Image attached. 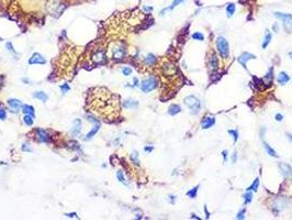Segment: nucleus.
<instances>
[{"label": "nucleus", "mask_w": 292, "mask_h": 220, "mask_svg": "<svg viewBox=\"0 0 292 220\" xmlns=\"http://www.w3.org/2000/svg\"><path fill=\"white\" fill-rule=\"evenodd\" d=\"M279 171L281 172V174L283 175V177H291L292 176V167L289 164H285V163H280L279 164Z\"/></svg>", "instance_id": "10"}, {"label": "nucleus", "mask_w": 292, "mask_h": 220, "mask_svg": "<svg viewBox=\"0 0 292 220\" xmlns=\"http://www.w3.org/2000/svg\"><path fill=\"white\" fill-rule=\"evenodd\" d=\"M266 78L268 80H271V78H272V68H270L268 72V74H267V76H266Z\"/></svg>", "instance_id": "42"}, {"label": "nucleus", "mask_w": 292, "mask_h": 220, "mask_svg": "<svg viewBox=\"0 0 292 220\" xmlns=\"http://www.w3.org/2000/svg\"><path fill=\"white\" fill-rule=\"evenodd\" d=\"M145 152H152L153 150H154V148L153 146H145Z\"/></svg>", "instance_id": "46"}, {"label": "nucleus", "mask_w": 292, "mask_h": 220, "mask_svg": "<svg viewBox=\"0 0 292 220\" xmlns=\"http://www.w3.org/2000/svg\"><path fill=\"white\" fill-rule=\"evenodd\" d=\"M222 154H223V157H224V161H226L227 160V151H223Z\"/></svg>", "instance_id": "47"}, {"label": "nucleus", "mask_w": 292, "mask_h": 220, "mask_svg": "<svg viewBox=\"0 0 292 220\" xmlns=\"http://www.w3.org/2000/svg\"><path fill=\"white\" fill-rule=\"evenodd\" d=\"M155 62H156V57H155L154 54H148L145 57V63L147 65H153V64H155Z\"/></svg>", "instance_id": "24"}, {"label": "nucleus", "mask_w": 292, "mask_h": 220, "mask_svg": "<svg viewBox=\"0 0 292 220\" xmlns=\"http://www.w3.org/2000/svg\"><path fill=\"white\" fill-rule=\"evenodd\" d=\"M264 148H265V150H266V152L268 153L270 156H273V157H278V154L276 153V151L273 150L272 148H271L270 145L268 144V143H264Z\"/></svg>", "instance_id": "22"}, {"label": "nucleus", "mask_w": 292, "mask_h": 220, "mask_svg": "<svg viewBox=\"0 0 292 220\" xmlns=\"http://www.w3.org/2000/svg\"><path fill=\"white\" fill-rule=\"evenodd\" d=\"M285 204L283 203V200L281 201H276L275 203V209H278V210H281V209L285 208Z\"/></svg>", "instance_id": "35"}, {"label": "nucleus", "mask_w": 292, "mask_h": 220, "mask_svg": "<svg viewBox=\"0 0 292 220\" xmlns=\"http://www.w3.org/2000/svg\"><path fill=\"white\" fill-rule=\"evenodd\" d=\"M184 1H185V0H174L170 7H167V8H165V9H163V10H162V12H160V15H162V16H164V15H165V12H166V11H169V10H172V9H174V8H176L178 5H180L181 2H184Z\"/></svg>", "instance_id": "20"}, {"label": "nucleus", "mask_w": 292, "mask_h": 220, "mask_svg": "<svg viewBox=\"0 0 292 220\" xmlns=\"http://www.w3.org/2000/svg\"><path fill=\"white\" fill-rule=\"evenodd\" d=\"M229 133L233 137L234 142H236L237 139H238V132H237V130H229Z\"/></svg>", "instance_id": "36"}, {"label": "nucleus", "mask_w": 292, "mask_h": 220, "mask_svg": "<svg viewBox=\"0 0 292 220\" xmlns=\"http://www.w3.org/2000/svg\"><path fill=\"white\" fill-rule=\"evenodd\" d=\"M138 102L135 101V100H125V101L123 102V106L124 108H135V107H137Z\"/></svg>", "instance_id": "23"}, {"label": "nucleus", "mask_w": 292, "mask_h": 220, "mask_svg": "<svg viewBox=\"0 0 292 220\" xmlns=\"http://www.w3.org/2000/svg\"><path fill=\"white\" fill-rule=\"evenodd\" d=\"M33 118H34V117L30 116V114H24V117H23V122H24L25 124H27V126H32V124H33V122H34Z\"/></svg>", "instance_id": "26"}, {"label": "nucleus", "mask_w": 292, "mask_h": 220, "mask_svg": "<svg viewBox=\"0 0 292 220\" xmlns=\"http://www.w3.org/2000/svg\"><path fill=\"white\" fill-rule=\"evenodd\" d=\"M33 97H34V98H36V99L41 100V101H43V102L46 101V100L48 99V96L45 94V92H35L33 94Z\"/></svg>", "instance_id": "21"}, {"label": "nucleus", "mask_w": 292, "mask_h": 220, "mask_svg": "<svg viewBox=\"0 0 292 220\" xmlns=\"http://www.w3.org/2000/svg\"><path fill=\"white\" fill-rule=\"evenodd\" d=\"M271 38H272V35H271L270 32H267L266 33V36H265V40H264V43H263V48H266L267 46H268V44L270 43L271 41Z\"/></svg>", "instance_id": "25"}, {"label": "nucleus", "mask_w": 292, "mask_h": 220, "mask_svg": "<svg viewBox=\"0 0 292 220\" xmlns=\"http://www.w3.org/2000/svg\"><path fill=\"white\" fill-rule=\"evenodd\" d=\"M272 30H273L275 32H278V24H277V23H275V24L272 25Z\"/></svg>", "instance_id": "48"}, {"label": "nucleus", "mask_w": 292, "mask_h": 220, "mask_svg": "<svg viewBox=\"0 0 292 220\" xmlns=\"http://www.w3.org/2000/svg\"><path fill=\"white\" fill-rule=\"evenodd\" d=\"M1 87H2V79H0V89H1Z\"/></svg>", "instance_id": "53"}, {"label": "nucleus", "mask_w": 292, "mask_h": 220, "mask_svg": "<svg viewBox=\"0 0 292 220\" xmlns=\"http://www.w3.org/2000/svg\"><path fill=\"white\" fill-rule=\"evenodd\" d=\"M180 111H181V108L178 105H170L168 108V114H170V116H175V114H179Z\"/></svg>", "instance_id": "19"}, {"label": "nucleus", "mask_w": 292, "mask_h": 220, "mask_svg": "<svg viewBox=\"0 0 292 220\" xmlns=\"http://www.w3.org/2000/svg\"><path fill=\"white\" fill-rule=\"evenodd\" d=\"M125 54H126V50L122 44L121 43L113 44V46H112L111 48V56L113 60H116V61L123 60V58L125 57Z\"/></svg>", "instance_id": "3"}, {"label": "nucleus", "mask_w": 292, "mask_h": 220, "mask_svg": "<svg viewBox=\"0 0 292 220\" xmlns=\"http://www.w3.org/2000/svg\"><path fill=\"white\" fill-rule=\"evenodd\" d=\"M289 79H290V77L288 76L287 73H285V72L280 73V74L278 75V78H277L278 83H279L280 85H285L288 82H289Z\"/></svg>", "instance_id": "18"}, {"label": "nucleus", "mask_w": 292, "mask_h": 220, "mask_svg": "<svg viewBox=\"0 0 292 220\" xmlns=\"http://www.w3.org/2000/svg\"><path fill=\"white\" fill-rule=\"evenodd\" d=\"M289 55H290V57L292 58V52H290V53H289Z\"/></svg>", "instance_id": "55"}, {"label": "nucleus", "mask_w": 292, "mask_h": 220, "mask_svg": "<svg viewBox=\"0 0 292 220\" xmlns=\"http://www.w3.org/2000/svg\"><path fill=\"white\" fill-rule=\"evenodd\" d=\"M235 12V5H233V3H229V6L226 7V13H227V17H232L233 15H234Z\"/></svg>", "instance_id": "29"}, {"label": "nucleus", "mask_w": 292, "mask_h": 220, "mask_svg": "<svg viewBox=\"0 0 292 220\" xmlns=\"http://www.w3.org/2000/svg\"><path fill=\"white\" fill-rule=\"evenodd\" d=\"M254 58H256V56L254 55V54H251V53H243L242 54L241 56L238 57V62L239 63L242 64V65L244 66V67H246V63H247V61H249V60H254Z\"/></svg>", "instance_id": "13"}, {"label": "nucleus", "mask_w": 292, "mask_h": 220, "mask_svg": "<svg viewBox=\"0 0 292 220\" xmlns=\"http://www.w3.org/2000/svg\"><path fill=\"white\" fill-rule=\"evenodd\" d=\"M65 216H66V217H68V218H78V216H77V213H65Z\"/></svg>", "instance_id": "43"}, {"label": "nucleus", "mask_w": 292, "mask_h": 220, "mask_svg": "<svg viewBox=\"0 0 292 220\" xmlns=\"http://www.w3.org/2000/svg\"><path fill=\"white\" fill-rule=\"evenodd\" d=\"M245 211H246V209H245V208H243V209H242V210L239 211L238 213H237V217H236L237 219H244V218H245V217H244Z\"/></svg>", "instance_id": "40"}, {"label": "nucleus", "mask_w": 292, "mask_h": 220, "mask_svg": "<svg viewBox=\"0 0 292 220\" xmlns=\"http://www.w3.org/2000/svg\"><path fill=\"white\" fill-rule=\"evenodd\" d=\"M214 123H215L214 117H205V118L203 119L202 123H201V127H202L203 129H209L212 126H214Z\"/></svg>", "instance_id": "16"}, {"label": "nucleus", "mask_w": 292, "mask_h": 220, "mask_svg": "<svg viewBox=\"0 0 292 220\" xmlns=\"http://www.w3.org/2000/svg\"><path fill=\"white\" fill-rule=\"evenodd\" d=\"M29 64L30 65H36V64L43 65V64H46V60L45 57H44L43 55H41L40 53H33L29 60Z\"/></svg>", "instance_id": "8"}, {"label": "nucleus", "mask_w": 292, "mask_h": 220, "mask_svg": "<svg viewBox=\"0 0 292 220\" xmlns=\"http://www.w3.org/2000/svg\"><path fill=\"white\" fill-rule=\"evenodd\" d=\"M7 48L9 50L10 52L15 53V48H13V46H12V43H11V42H8V43H7Z\"/></svg>", "instance_id": "41"}, {"label": "nucleus", "mask_w": 292, "mask_h": 220, "mask_svg": "<svg viewBox=\"0 0 292 220\" xmlns=\"http://www.w3.org/2000/svg\"><path fill=\"white\" fill-rule=\"evenodd\" d=\"M209 66H210V68L212 70L213 74H215L217 68H219V63H217V57L214 52L210 54V57H209Z\"/></svg>", "instance_id": "11"}, {"label": "nucleus", "mask_w": 292, "mask_h": 220, "mask_svg": "<svg viewBox=\"0 0 292 220\" xmlns=\"http://www.w3.org/2000/svg\"><path fill=\"white\" fill-rule=\"evenodd\" d=\"M22 151L23 152H32V149L30 148L28 143H24V144H22Z\"/></svg>", "instance_id": "39"}, {"label": "nucleus", "mask_w": 292, "mask_h": 220, "mask_svg": "<svg viewBox=\"0 0 292 220\" xmlns=\"http://www.w3.org/2000/svg\"><path fill=\"white\" fill-rule=\"evenodd\" d=\"M192 39L198 40V41H203L204 40V35L202 33H200V32H196V33L192 34Z\"/></svg>", "instance_id": "32"}, {"label": "nucleus", "mask_w": 292, "mask_h": 220, "mask_svg": "<svg viewBox=\"0 0 292 220\" xmlns=\"http://www.w3.org/2000/svg\"><path fill=\"white\" fill-rule=\"evenodd\" d=\"M141 218H142V216L138 215V213H136V219H141Z\"/></svg>", "instance_id": "52"}, {"label": "nucleus", "mask_w": 292, "mask_h": 220, "mask_svg": "<svg viewBox=\"0 0 292 220\" xmlns=\"http://www.w3.org/2000/svg\"><path fill=\"white\" fill-rule=\"evenodd\" d=\"M100 129V122H96L94 126V128L91 129V130L89 131V132L87 133V136L85 137V140L88 141V140H91L92 138H94V136H96L97 133H98V131H99Z\"/></svg>", "instance_id": "15"}, {"label": "nucleus", "mask_w": 292, "mask_h": 220, "mask_svg": "<svg viewBox=\"0 0 292 220\" xmlns=\"http://www.w3.org/2000/svg\"><path fill=\"white\" fill-rule=\"evenodd\" d=\"M122 73H123L124 76H130L132 74V70L130 67H123L122 68Z\"/></svg>", "instance_id": "37"}, {"label": "nucleus", "mask_w": 292, "mask_h": 220, "mask_svg": "<svg viewBox=\"0 0 292 220\" xmlns=\"http://www.w3.org/2000/svg\"><path fill=\"white\" fill-rule=\"evenodd\" d=\"M288 137H289L290 140H292V134H288Z\"/></svg>", "instance_id": "54"}, {"label": "nucleus", "mask_w": 292, "mask_h": 220, "mask_svg": "<svg viewBox=\"0 0 292 220\" xmlns=\"http://www.w3.org/2000/svg\"><path fill=\"white\" fill-rule=\"evenodd\" d=\"M185 105L191 110V114H199L201 109L200 100L194 96H188L185 98Z\"/></svg>", "instance_id": "1"}, {"label": "nucleus", "mask_w": 292, "mask_h": 220, "mask_svg": "<svg viewBox=\"0 0 292 220\" xmlns=\"http://www.w3.org/2000/svg\"><path fill=\"white\" fill-rule=\"evenodd\" d=\"M236 157H237L236 153H234V154H233V160H232V161H233V163H235V162H236Z\"/></svg>", "instance_id": "49"}, {"label": "nucleus", "mask_w": 292, "mask_h": 220, "mask_svg": "<svg viewBox=\"0 0 292 220\" xmlns=\"http://www.w3.org/2000/svg\"><path fill=\"white\" fill-rule=\"evenodd\" d=\"M52 9H48L50 10V12H52V13H54V12H58V13H62V11L64 10V8H60V7H65V6H63V3L60 2V0H50L47 3V8H51Z\"/></svg>", "instance_id": "7"}, {"label": "nucleus", "mask_w": 292, "mask_h": 220, "mask_svg": "<svg viewBox=\"0 0 292 220\" xmlns=\"http://www.w3.org/2000/svg\"><path fill=\"white\" fill-rule=\"evenodd\" d=\"M215 43H216V48L217 51H219V53H220V55L222 56V57H227L229 56V43H227V41L225 40V38H223V36H219L216 39V41H215Z\"/></svg>", "instance_id": "4"}, {"label": "nucleus", "mask_w": 292, "mask_h": 220, "mask_svg": "<svg viewBox=\"0 0 292 220\" xmlns=\"http://www.w3.org/2000/svg\"><path fill=\"white\" fill-rule=\"evenodd\" d=\"M59 88H60V90H62V92L63 94H67L68 92L70 90V86L68 84H63V85H60L59 86Z\"/></svg>", "instance_id": "34"}, {"label": "nucleus", "mask_w": 292, "mask_h": 220, "mask_svg": "<svg viewBox=\"0 0 292 220\" xmlns=\"http://www.w3.org/2000/svg\"><path fill=\"white\" fill-rule=\"evenodd\" d=\"M198 188H199V185L197 187H194V188H192L191 191H189L188 193H187V195H188L190 198H196L197 193H198Z\"/></svg>", "instance_id": "31"}, {"label": "nucleus", "mask_w": 292, "mask_h": 220, "mask_svg": "<svg viewBox=\"0 0 292 220\" xmlns=\"http://www.w3.org/2000/svg\"><path fill=\"white\" fill-rule=\"evenodd\" d=\"M91 58H92V62H94L96 65H103L107 61L106 53H104V51H102V50L94 52V53L92 54Z\"/></svg>", "instance_id": "6"}, {"label": "nucleus", "mask_w": 292, "mask_h": 220, "mask_svg": "<svg viewBox=\"0 0 292 220\" xmlns=\"http://www.w3.org/2000/svg\"><path fill=\"white\" fill-rule=\"evenodd\" d=\"M275 17L282 21L283 29L285 32L291 33L292 32V15L290 13H282V12H275Z\"/></svg>", "instance_id": "2"}, {"label": "nucleus", "mask_w": 292, "mask_h": 220, "mask_svg": "<svg viewBox=\"0 0 292 220\" xmlns=\"http://www.w3.org/2000/svg\"><path fill=\"white\" fill-rule=\"evenodd\" d=\"M143 9H144L146 12H152V11H153V7H147V6H145V7L143 8Z\"/></svg>", "instance_id": "45"}, {"label": "nucleus", "mask_w": 292, "mask_h": 220, "mask_svg": "<svg viewBox=\"0 0 292 220\" xmlns=\"http://www.w3.org/2000/svg\"><path fill=\"white\" fill-rule=\"evenodd\" d=\"M130 159H131V161H132L133 163L135 165H140V160H138V154H137V152H132L131 153V155H130Z\"/></svg>", "instance_id": "28"}, {"label": "nucleus", "mask_w": 292, "mask_h": 220, "mask_svg": "<svg viewBox=\"0 0 292 220\" xmlns=\"http://www.w3.org/2000/svg\"><path fill=\"white\" fill-rule=\"evenodd\" d=\"M245 198V204H249L251 201V198H253V194H251V191H247V193L244 195Z\"/></svg>", "instance_id": "33"}, {"label": "nucleus", "mask_w": 292, "mask_h": 220, "mask_svg": "<svg viewBox=\"0 0 292 220\" xmlns=\"http://www.w3.org/2000/svg\"><path fill=\"white\" fill-rule=\"evenodd\" d=\"M7 105L11 109V112H18L20 111V109L22 108V104L20 100L15 99V98H11L7 101Z\"/></svg>", "instance_id": "9"}, {"label": "nucleus", "mask_w": 292, "mask_h": 220, "mask_svg": "<svg viewBox=\"0 0 292 220\" xmlns=\"http://www.w3.org/2000/svg\"><path fill=\"white\" fill-rule=\"evenodd\" d=\"M169 198H170V200H172V203H174V201H175V198H176V197H175L174 195H170V196H169Z\"/></svg>", "instance_id": "50"}, {"label": "nucleus", "mask_w": 292, "mask_h": 220, "mask_svg": "<svg viewBox=\"0 0 292 220\" xmlns=\"http://www.w3.org/2000/svg\"><path fill=\"white\" fill-rule=\"evenodd\" d=\"M36 137H37L39 141H41V142L46 143L50 141V136H48L47 132H46L45 130H43V129H36Z\"/></svg>", "instance_id": "12"}, {"label": "nucleus", "mask_w": 292, "mask_h": 220, "mask_svg": "<svg viewBox=\"0 0 292 220\" xmlns=\"http://www.w3.org/2000/svg\"><path fill=\"white\" fill-rule=\"evenodd\" d=\"M258 186H259V179L256 178L255 181H254V183L251 184V186L249 187V188H247V191H257V189H258Z\"/></svg>", "instance_id": "30"}, {"label": "nucleus", "mask_w": 292, "mask_h": 220, "mask_svg": "<svg viewBox=\"0 0 292 220\" xmlns=\"http://www.w3.org/2000/svg\"><path fill=\"white\" fill-rule=\"evenodd\" d=\"M6 118H7V112L5 109L0 108V120H6Z\"/></svg>", "instance_id": "38"}, {"label": "nucleus", "mask_w": 292, "mask_h": 220, "mask_svg": "<svg viewBox=\"0 0 292 220\" xmlns=\"http://www.w3.org/2000/svg\"><path fill=\"white\" fill-rule=\"evenodd\" d=\"M157 87V80L155 77H150L141 83V89L143 92H150Z\"/></svg>", "instance_id": "5"}, {"label": "nucleus", "mask_w": 292, "mask_h": 220, "mask_svg": "<svg viewBox=\"0 0 292 220\" xmlns=\"http://www.w3.org/2000/svg\"><path fill=\"white\" fill-rule=\"evenodd\" d=\"M134 86H137V78H134Z\"/></svg>", "instance_id": "51"}, {"label": "nucleus", "mask_w": 292, "mask_h": 220, "mask_svg": "<svg viewBox=\"0 0 292 220\" xmlns=\"http://www.w3.org/2000/svg\"><path fill=\"white\" fill-rule=\"evenodd\" d=\"M22 111L24 114H30L32 117H35V111H34V107L30 106V105H23L22 106Z\"/></svg>", "instance_id": "17"}, {"label": "nucleus", "mask_w": 292, "mask_h": 220, "mask_svg": "<svg viewBox=\"0 0 292 220\" xmlns=\"http://www.w3.org/2000/svg\"><path fill=\"white\" fill-rule=\"evenodd\" d=\"M283 119V116L281 114H276V120L277 121H281Z\"/></svg>", "instance_id": "44"}, {"label": "nucleus", "mask_w": 292, "mask_h": 220, "mask_svg": "<svg viewBox=\"0 0 292 220\" xmlns=\"http://www.w3.org/2000/svg\"><path fill=\"white\" fill-rule=\"evenodd\" d=\"M116 178H118V181L120 182V183H123V184L128 185V182H126L125 177H124V174L122 171H118L116 172Z\"/></svg>", "instance_id": "27"}, {"label": "nucleus", "mask_w": 292, "mask_h": 220, "mask_svg": "<svg viewBox=\"0 0 292 220\" xmlns=\"http://www.w3.org/2000/svg\"><path fill=\"white\" fill-rule=\"evenodd\" d=\"M70 132H72V136H75V137L80 134V132H81V121H80L79 119H76V120L74 121V126H72Z\"/></svg>", "instance_id": "14"}]
</instances>
